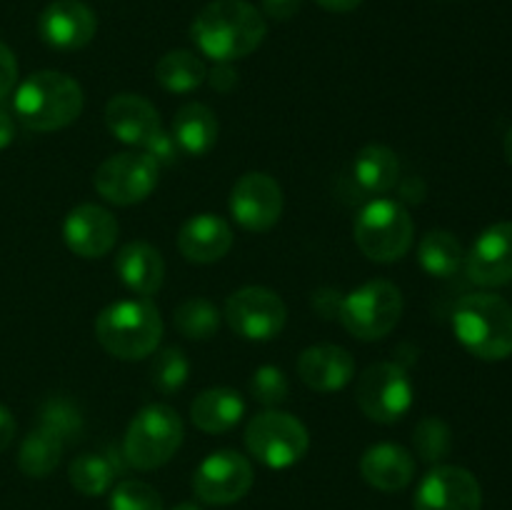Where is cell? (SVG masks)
Instances as JSON below:
<instances>
[{"label": "cell", "instance_id": "obj_1", "mask_svg": "<svg viewBox=\"0 0 512 510\" xmlns=\"http://www.w3.org/2000/svg\"><path fill=\"white\" fill-rule=\"evenodd\" d=\"M268 35L265 15L248 0H213L195 15L190 38L215 63L248 58Z\"/></svg>", "mask_w": 512, "mask_h": 510}, {"label": "cell", "instance_id": "obj_2", "mask_svg": "<svg viewBox=\"0 0 512 510\" xmlns=\"http://www.w3.org/2000/svg\"><path fill=\"white\" fill-rule=\"evenodd\" d=\"M83 88L70 75L58 70H38L15 88V118L35 133H53L68 128L83 113Z\"/></svg>", "mask_w": 512, "mask_h": 510}, {"label": "cell", "instance_id": "obj_3", "mask_svg": "<svg viewBox=\"0 0 512 510\" xmlns=\"http://www.w3.org/2000/svg\"><path fill=\"white\" fill-rule=\"evenodd\" d=\"M453 333L478 360H508L512 355V305L503 295L488 290L465 295L453 310Z\"/></svg>", "mask_w": 512, "mask_h": 510}, {"label": "cell", "instance_id": "obj_4", "mask_svg": "<svg viewBox=\"0 0 512 510\" xmlns=\"http://www.w3.org/2000/svg\"><path fill=\"white\" fill-rule=\"evenodd\" d=\"M95 338L113 358L143 360L160 345L163 318L148 298L118 300L95 318Z\"/></svg>", "mask_w": 512, "mask_h": 510}, {"label": "cell", "instance_id": "obj_5", "mask_svg": "<svg viewBox=\"0 0 512 510\" xmlns=\"http://www.w3.org/2000/svg\"><path fill=\"white\" fill-rule=\"evenodd\" d=\"M353 238L373 263H398L413 248L415 223L400 200L375 198L355 218Z\"/></svg>", "mask_w": 512, "mask_h": 510}, {"label": "cell", "instance_id": "obj_6", "mask_svg": "<svg viewBox=\"0 0 512 510\" xmlns=\"http://www.w3.org/2000/svg\"><path fill=\"white\" fill-rule=\"evenodd\" d=\"M183 420L170 405H145L123 438V458L138 470H155L168 463L183 445Z\"/></svg>", "mask_w": 512, "mask_h": 510}, {"label": "cell", "instance_id": "obj_7", "mask_svg": "<svg viewBox=\"0 0 512 510\" xmlns=\"http://www.w3.org/2000/svg\"><path fill=\"white\" fill-rule=\"evenodd\" d=\"M403 315V293L390 280H368L340 298L338 320L353 338L380 340L395 330Z\"/></svg>", "mask_w": 512, "mask_h": 510}, {"label": "cell", "instance_id": "obj_8", "mask_svg": "<svg viewBox=\"0 0 512 510\" xmlns=\"http://www.w3.org/2000/svg\"><path fill=\"white\" fill-rule=\"evenodd\" d=\"M245 448L260 465L273 470L293 468L310 448V433L295 415L265 410L245 428Z\"/></svg>", "mask_w": 512, "mask_h": 510}, {"label": "cell", "instance_id": "obj_9", "mask_svg": "<svg viewBox=\"0 0 512 510\" xmlns=\"http://www.w3.org/2000/svg\"><path fill=\"white\" fill-rule=\"evenodd\" d=\"M355 400L365 418L390 425L410 413L415 403V388L403 365L375 363L355 383Z\"/></svg>", "mask_w": 512, "mask_h": 510}, {"label": "cell", "instance_id": "obj_10", "mask_svg": "<svg viewBox=\"0 0 512 510\" xmlns=\"http://www.w3.org/2000/svg\"><path fill=\"white\" fill-rule=\"evenodd\" d=\"M158 175V163L148 153L125 150L100 163L93 185L100 198L125 208V205L143 203L145 198H150V193L158 188Z\"/></svg>", "mask_w": 512, "mask_h": 510}, {"label": "cell", "instance_id": "obj_11", "mask_svg": "<svg viewBox=\"0 0 512 510\" xmlns=\"http://www.w3.org/2000/svg\"><path fill=\"white\" fill-rule=\"evenodd\" d=\"M225 320L240 338L265 343L283 333L288 323V308L275 290L263 285H245L235 290L225 303Z\"/></svg>", "mask_w": 512, "mask_h": 510}, {"label": "cell", "instance_id": "obj_12", "mask_svg": "<svg viewBox=\"0 0 512 510\" xmlns=\"http://www.w3.org/2000/svg\"><path fill=\"white\" fill-rule=\"evenodd\" d=\"M253 465L238 450H215L193 475V490L198 500L208 505H233L253 488Z\"/></svg>", "mask_w": 512, "mask_h": 510}, {"label": "cell", "instance_id": "obj_13", "mask_svg": "<svg viewBox=\"0 0 512 510\" xmlns=\"http://www.w3.org/2000/svg\"><path fill=\"white\" fill-rule=\"evenodd\" d=\"M283 188L268 173L240 175L238 183L230 190L228 208L235 223L250 233H268L283 215Z\"/></svg>", "mask_w": 512, "mask_h": 510}, {"label": "cell", "instance_id": "obj_14", "mask_svg": "<svg viewBox=\"0 0 512 510\" xmlns=\"http://www.w3.org/2000/svg\"><path fill=\"white\" fill-rule=\"evenodd\" d=\"M415 510H480L483 488L470 470L460 465H435L420 480L413 498Z\"/></svg>", "mask_w": 512, "mask_h": 510}, {"label": "cell", "instance_id": "obj_15", "mask_svg": "<svg viewBox=\"0 0 512 510\" xmlns=\"http://www.w3.org/2000/svg\"><path fill=\"white\" fill-rule=\"evenodd\" d=\"M465 273L480 288L512 283V223H495L465 253Z\"/></svg>", "mask_w": 512, "mask_h": 510}, {"label": "cell", "instance_id": "obj_16", "mask_svg": "<svg viewBox=\"0 0 512 510\" xmlns=\"http://www.w3.org/2000/svg\"><path fill=\"white\" fill-rule=\"evenodd\" d=\"M40 38L55 50H80L98 33V18L83 0H53L40 13Z\"/></svg>", "mask_w": 512, "mask_h": 510}, {"label": "cell", "instance_id": "obj_17", "mask_svg": "<svg viewBox=\"0 0 512 510\" xmlns=\"http://www.w3.org/2000/svg\"><path fill=\"white\" fill-rule=\"evenodd\" d=\"M63 238L70 253L80 258H103L115 248L118 240V220L110 210L95 203L75 205L63 223Z\"/></svg>", "mask_w": 512, "mask_h": 510}, {"label": "cell", "instance_id": "obj_18", "mask_svg": "<svg viewBox=\"0 0 512 510\" xmlns=\"http://www.w3.org/2000/svg\"><path fill=\"white\" fill-rule=\"evenodd\" d=\"M230 248H233V228L220 215H193L190 220H185L178 233V250L190 263H218L230 253Z\"/></svg>", "mask_w": 512, "mask_h": 510}, {"label": "cell", "instance_id": "obj_19", "mask_svg": "<svg viewBox=\"0 0 512 510\" xmlns=\"http://www.w3.org/2000/svg\"><path fill=\"white\" fill-rule=\"evenodd\" d=\"M298 375L315 393H335L355 378V360L340 345H310L300 353Z\"/></svg>", "mask_w": 512, "mask_h": 510}, {"label": "cell", "instance_id": "obj_20", "mask_svg": "<svg viewBox=\"0 0 512 510\" xmlns=\"http://www.w3.org/2000/svg\"><path fill=\"white\" fill-rule=\"evenodd\" d=\"M105 125L125 145L143 148L160 128V113L148 98L135 93H120L105 105Z\"/></svg>", "mask_w": 512, "mask_h": 510}, {"label": "cell", "instance_id": "obj_21", "mask_svg": "<svg viewBox=\"0 0 512 510\" xmlns=\"http://www.w3.org/2000/svg\"><path fill=\"white\" fill-rule=\"evenodd\" d=\"M360 475L365 483L383 493L405 490L415 478V458L398 443H375L360 458Z\"/></svg>", "mask_w": 512, "mask_h": 510}, {"label": "cell", "instance_id": "obj_22", "mask_svg": "<svg viewBox=\"0 0 512 510\" xmlns=\"http://www.w3.org/2000/svg\"><path fill=\"white\" fill-rule=\"evenodd\" d=\"M115 275L130 293L148 298V295L158 293L165 280L163 255L153 245L133 240V243L123 245L115 255Z\"/></svg>", "mask_w": 512, "mask_h": 510}, {"label": "cell", "instance_id": "obj_23", "mask_svg": "<svg viewBox=\"0 0 512 510\" xmlns=\"http://www.w3.org/2000/svg\"><path fill=\"white\" fill-rule=\"evenodd\" d=\"M245 415V400L243 395L235 393L230 388H210L195 395L193 405H190V420L195 428L203 433L218 435L228 433L235 425L243 420Z\"/></svg>", "mask_w": 512, "mask_h": 510}, {"label": "cell", "instance_id": "obj_24", "mask_svg": "<svg viewBox=\"0 0 512 510\" xmlns=\"http://www.w3.org/2000/svg\"><path fill=\"white\" fill-rule=\"evenodd\" d=\"M218 118L203 103H185L173 118V138L180 153L203 158L218 143Z\"/></svg>", "mask_w": 512, "mask_h": 510}, {"label": "cell", "instance_id": "obj_25", "mask_svg": "<svg viewBox=\"0 0 512 510\" xmlns=\"http://www.w3.org/2000/svg\"><path fill=\"white\" fill-rule=\"evenodd\" d=\"M353 178L368 195H385L400 178V163L385 145H365L353 160Z\"/></svg>", "mask_w": 512, "mask_h": 510}, {"label": "cell", "instance_id": "obj_26", "mask_svg": "<svg viewBox=\"0 0 512 510\" xmlns=\"http://www.w3.org/2000/svg\"><path fill=\"white\" fill-rule=\"evenodd\" d=\"M418 263L433 278H450L465 263L463 243L450 230H430L418 245Z\"/></svg>", "mask_w": 512, "mask_h": 510}, {"label": "cell", "instance_id": "obj_27", "mask_svg": "<svg viewBox=\"0 0 512 510\" xmlns=\"http://www.w3.org/2000/svg\"><path fill=\"white\" fill-rule=\"evenodd\" d=\"M155 78L168 93L185 95L205 83L208 68L193 50H170L155 65Z\"/></svg>", "mask_w": 512, "mask_h": 510}, {"label": "cell", "instance_id": "obj_28", "mask_svg": "<svg viewBox=\"0 0 512 510\" xmlns=\"http://www.w3.org/2000/svg\"><path fill=\"white\" fill-rule=\"evenodd\" d=\"M65 443L48 433L45 428H35L25 435L18 450V468L23 470L28 478H48L55 468H58L60 458H63Z\"/></svg>", "mask_w": 512, "mask_h": 510}, {"label": "cell", "instance_id": "obj_29", "mask_svg": "<svg viewBox=\"0 0 512 510\" xmlns=\"http://www.w3.org/2000/svg\"><path fill=\"white\" fill-rule=\"evenodd\" d=\"M115 473H118V465L100 453H80L68 468L70 485L88 498L108 493L115 483Z\"/></svg>", "mask_w": 512, "mask_h": 510}, {"label": "cell", "instance_id": "obj_30", "mask_svg": "<svg viewBox=\"0 0 512 510\" xmlns=\"http://www.w3.org/2000/svg\"><path fill=\"white\" fill-rule=\"evenodd\" d=\"M220 310L208 298H188L175 308L173 323L188 340H208L220 328Z\"/></svg>", "mask_w": 512, "mask_h": 510}, {"label": "cell", "instance_id": "obj_31", "mask_svg": "<svg viewBox=\"0 0 512 510\" xmlns=\"http://www.w3.org/2000/svg\"><path fill=\"white\" fill-rule=\"evenodd\" d=\"M40 428L53 433L55 438L63 440L65 445L80 440L85 430V418L80 413L78 405L65 395H50L43 405H40Z\"/></svg>", "mask_w": 512, "mask_h": 510}, {"label": "cell", "instance_id": "obj_32", "mask_svg": "<svg viewBox=\"0 0 512 510\" xmlns=\"http://www.w3.org/2000/svg\"><path fill=\"white\" fill-rule=\"evenodd\" d=\"M413 445L420 460L430 465H440V460L448 458L450 450H453V433H450L445 420L423 418L413 433Z\"/></svg>", "mask_w": 512, "mask_h": 510}, {"label": "cell", "instance_id": "obj_33", "mask_svg": "<svg viewBox=\"0 0 512 510\" xmlns=\"http://www.w3.org/2000/svg\"><path fill=\"white\" fill-rule=\"evenodd\" d=\"M150 375H153V385L160 393L173 395L188 383L190 363L180 348H163L150 365Z\"/></svg>", "mask_w": 512, "mask_h": 510}, {"label": "cell", "instance_id": "obj_34", "mask_svg": "<svg viewBox=\"0 0 512 510\" xmlns=\"http://www.w3.org/2000/svg\"><path fill=\"white\" fill-rule=\"evenodd\" d=\"M110 510H163V498L143 480H123L110 488Z\"/></svg>", "mask_w": 512, "mask_h": 510}, {"label": "cell", "instance_id": "obj_35", "mask_svg": "<svg viewBox=\"0 0 512 510\" xmlns=\"http://www.w3.org/2000/svg\"><path fill=\"white\" fill-rule=\"evenodd\" d=\"M250 393L265 408H278L290 395L288 375L278 365H260L250 380Z\"/></svg>", "mask_w": 512, "mask_h": 510}, {"label": "cell", "instance_id": "obj_36", "mask_svg": "<svg viewBox=\"0 0 512 510\" xmlns=\"http://www.w3.org/2000/svg\"><path fill=\"white\" fill-rule=\"evenodd\" d=\"M143 153H148L150 158L158 163V168H170V165L178 163V158H180L178 143H175L173 133H168L165 128H160L158 133H155L153 138L143 145Z\"/></svg>", "mask_w": 512, "mask_h": 510}, {"label": "cell", "instance_id": "obj_37", "mask_svg": "<svg viewBox=\"0 0 512 510\" xmlns=\"http://www.w3.org/2000/svg\"><path fill=\"white\" fill-rule=\"evenodd\" d=\"M18 83V60L5 43H0V100L13 93Z\"/></svg>", "mask_w": 512, "mask_h": 510}, {"label": "cell", "instance_id": "obj_38", "mask_svg": "<svg viewBox=\"0 0 512 510\" xmlns=\"http://www.w3.org/2000/svg\"><path fill=\"white\" fill-rule=\"evenodd\" d=\"M300 8H303V0H263V15H268L270 20H278V23L295 18Z\"/></svg>", "mask_w": 512, "mask_h": 510}, {"label": "cell", "instance_id": "obj_39", "mask_svg": "<svg viewBox=\"0 0 512 510\" xmlns=\"http://www.w3.org/2000/svg\"><path fill=\"white\" fill-rule=\"evenodd\" d=\"M208 80L220 93H230L238 85V73L233 70V63H215L213 70H208Z\"/></svg>", "mask_w": 512, "mask_h": 510}, {"label": "cell", "instance_id": "obj_40", "mask_svg": "<svg viewBox=\"0 0 512 510\" xmlns=\"http://www.w3.org/2000/svg\"><path fill=\"white\" fill-rule=\"evenodd\" d=\"M15 438V418L5 405H0V453L13 443Z\"/></svg>", "mask_w": 512, "mask_h": 510}, {"label": "cell", "instance_id": "obj_41", "mask_svg": "<svg viewBox=\"0 0 512 510\" xmlns=\"http://www.w3.org/2000/svg\"><path fill=\"white\" fill-rule=\"evenodd\" d=\"M13 140H15L13 115H10L5 108H0V150L8 148V145L13 143Z\"/></svg>", "mask_w": 512, "mask_h": 510}, {"label": "cell", "instance_id": "obj_42", "mask_svg": "<svg viewBox=\"0 0 512 510\" xmlns=\"http://www.w3.org/2000/svg\"><path fill=\"white\" fill-rule=\"evenodd\" d=\"M315 3L323 10H328V13H350V10L358 8L363 0H315Z\"/></svg>", "mask_w": 512, "mask_h": 510}, {"label": "cell", "instance_id": "obj_43", "mask_svg": "<svg viewBox=\"0 0 512 510\" xmlns=\"http://www.w3.org/2000/svg\"><path fill=\"white\" fill-rule=\"evenodd\" d=\"M503 148H505V160H508V163L512 165V128L508 130V135H505Z\"/></svg>", "mask_w": 512, "mask_h": 510}, {"label": "cell", "instance_id": "obj_44", "mask_svg": "<svg viewBox=\"0 0 512 510\" xmlns=\"http://www.w3.org/2000/svg\"><path fill=\"white\" fill-rule=\"evenodd\" d=\"M173 510H203V508H200V505H195V503H180V505H175Z\"/></svg>", "mask_w": 512, "mask_h": 510}]
</instances>
